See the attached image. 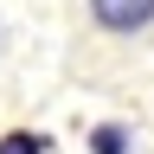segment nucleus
I'll return each mask as SVG.
<instances>
[{
    "mask_svg": "<svg viewBox=\"0 0 154 154\" xmlns=\"http://www.w3.org/2000/svg\"><path fill=\"white\" fill-rule=\"evenodd\" d=\"M90 19L103 32H141L154 26V0H90Z\"/></svg>",
    "mask_w": 154,
    "mask_h": 154,
    "instance_id": "f257e3e1",
    "label": "nucleus"
},
{
    "mask_svg": "<svg viewBox=\"0 0 154 154\" xmlns=\"http://www.w3.org/2000/svg\"><path fill=\"white\" fill-rule=\"evenodd\" d=\"M90 148H96V154H128V128H122V122H103V128L90 135Z\"/></svg>",
    "mask_w": 154,
    "mask_h": 154,
    "instance_id": "f03ea898",
    "label": "nucleus"
},
{
    "mask_svg": "<svg viewBox=\"0 0 154 154\" xmlns=\"http://www.w3.org/2000/svg\"><path fill=\"white\" fill-rule=\"evenodd\" d=\"M0 154H45V135H0Z\"/></svg>",
    "mask_w": 154,
    "mask_h": 154,
    "instance_id": "7ed1b4c3",
    "label": "nucleus"
}]
</instances>
